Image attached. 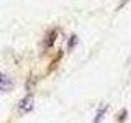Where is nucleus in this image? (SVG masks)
I'll return each instance as SVG.
<instances>
[{
    "label": "nucleus",
    "instance_id": "obj_4",
    "mask_svg": "<svg viewBox=\"0 0 131 123\" xmlns=\"http://www.w3.org/2000/svg\"><path fill=\"white\" fill-rule=\"evenodd\" d=\"M105 112H106V107H102L100 110H98V113H97V117H95V121H100L102 118H103V115H105Z\"/></svg>",
    "mask_w": 131,
    "mask_h": 123
},
{
    "label": "nucleus",
    "instance_id": "obj_6",
    "mask_svg": "<svg viewBox=\"0 0 131 123\" xmlns=\"http://www.w3.org/2000/svg\"><path fill=\"white\" fill-rule=\"evenodd\" d=\"M125 117H126V110H123V112L120 113V117H118L116 120H125Z\"/></svg>",
    "mask_w": 131,
    "mask_h": 123
},
{
    "label": "nucleus",
    "instance_id": "obj_1",
    "mask_svg": "<svg viewBox=\"0 0 131 123\" xmlns=\"http://www.w3.org/2000/svg\"><path fill=\"white\" fill-rule=\"evenodd\" d=\"M31 110H33V97L26 95L21 102H20V112H21V113H28V112H31Z\"/></svg>",
    "mask_w": 131,
    "mask_h": 123
},
{
    "label": "nucleus",
    "instance_id": "obj_5",
    "mask_svg": "<svg viewBox=\"0 0 131 123\" xmlns=\"http://www.w3.org/2000/svg\"><path fill=\"white\" fill-rule=\"evenodd\" d=\"M75 43H77V36H71V39H69V46H67L69 51H71V49L75 46Z\"/></svg>",
    "mask_w": 131,
    "mask_h": 123
},
{
    "label": "nucleus",
    "instance_id": "obj_7",
    "mask_svg": "<svg viewBox=\"0 0 131 123\" xmlns=\"http://www.w3.org/2000/svg\"><path fill=\"white\" fill-rule=\"evenodd\" d=\"M126 2H128V0H123V2L120 3V5H118V8H123V7H125V3H126Z\"/></svg>",
    "mask_w": 131,
    "mask_h": 123
},
{
    "label": "nucleus",
    "instance_id": "obj_2",
    "mask_svg": "<svg viewBox=\"0 0 131 123\" xmlns=\"http://www.w3.org/2000/svg\"><path fill=\"white\" fill-rule=\"evenodd\" d=\"M12 87V82L8 80V79H5V77L0 74V89L2 90H7V89H10Z\"/></svg>",
    "mask_w": 131,
    "mask_h": 123
},
{
    "label": "nucleus",
    "instance_id": "obj_3",
    "mask_svg": "<svg viewBox=\"0 0 131 123\" xmlns=\"http://www.w3.org/2000/svg\"><path fill=\"white\" fill-rule=\"evenodd\" d=\"M56 36H57V31H51L48 35V39H46V48H51L52 46V43H54V39H56Z\"/></svg>",
    "mask_w": 131,
    "mask_h": 123
}]
</instances>
